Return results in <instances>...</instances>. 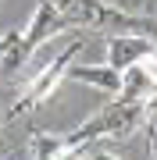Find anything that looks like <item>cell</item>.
<instances>
[{
    "instance_id": "52a82bcc",
    "label": "cell",
    "mask_w": 157,
    "mask_h": 160,
    "mask_svg": "<svg viewBox=\"0 0 157 160\" xmlns=\"http://www.w3.org/2000/svg\"><path fill=\"white\" fill-rule=\"evenodd\" d=\"M125 32H139L146 36L154 46H157V18H143V14H128V22H125Z\"/></svg>"
},
{
    "instance_id": "ba28073f",
    "label": "cell",
    "mask_w": 157,
    "mask_h": 160,
    "mask_svg": "<svg viewBox=\"0 0 157 160\" xmlns=\"http://www.w3.org/2000/svg\"><path fill=\"white\" fill-rule=\"evenodd\" d=\"M82 160H118V157H111V153H104V149H97V153H86Z\"/></svg>"
},
{
    "instance_id": "8992f818",
    "label": "cell",
    "mask_w": 157,
    "mask_h": 160,
    "mask_svg": "<svg viewBox=\"0 0 157 160\" xmlns=\"http://www.w3.org/2000/svg\"><path fill=\"white\" fill-rule=\"evenodd\" d=\"M64 153H68L64 135H57V132H36L32 135V160H61Z\"/></svg>"
},
{
    "instance_id": "9c48e42d",
    "label": "cell",
    "mask_w": 157,
    "mask_h": 160,
    "mask_svg": "<svg viewBox=\"0 0 157 160\" xmlns=\"http://www.w3.org/2000/svg\"><path fill=\"white\" fill-rule=\"evenodd\" d=\"M0 160H4V149H0Z\"/></svg>"
},
{
    "instance_id": "6da1fadb",
    "label": "cell",
    "mask_w": 157,
    "mask_h": 160,
    "mask_svg": "<svg viewBox=\"0 0 157 160\" xmlns=\"http://www.w3.org/2000/svg\"><path fill=\"white\" fill-rule=\"evenodd\" d=\"M71 25H75V18L64 11L57 0H39V4H36V11H32V18L25 22V32L18 36V43L7 50L4 64H0V75H14L43 43H50L57 32L71 29Z\"/></svg>"
},
{
    "instance_id": "7a4b0ae2",
    "label": "cell",
    "mask_w": 157,
    "mask_h": 160,
    "mask_svg": "<svg viewBox=\"0 0 157 160\" xmlns=\"http://www.w3.org/2000/svg\"><path fill=\"white\" fill-rule=\"evenodd\" d=\"M79 50H82V39H71V43H64L54 57L43 64L39 71L32 75L29 82H25V89L18 92V100H14V107H11V118L18 114H25V110H36V107H43V103L50 100V92L57 89V82L61 78H68V68L75 64L79 57Z\"/></svg>"
},
{
    "instance_id": "277c9868",
    "label": "cell",
    "mask_w": 157,
    "mask_h": 160,
    "mask_svg": "<svg viewBox=\"0 0 157 160\" xmlns=\"http://www.w3.org/2000/svg\"><path fill=\"white\" fill-rule=\"evenodd\" d=\"M157 46L146 39V36L139 32H114L107 39V64L114 71H125V68H132L139 57H146V53H154Z\"/></svg>"
},
{
    "instance_id": "5b68a950",
    "label": "cell",
    "mask_w": 157,
    "mask_h": 160,
    "mask_svg": "<svg viewBox=\"0 0 157 160\" xmlns=\"http://www.w3.org/2000/svg\"><path fill=\"white\" fill-rule=\"evenodd\" d=\"M68 78H75V82H82V86H89L97 92H107L111 100L122 92V71H114L107 61L104 64H71Z\"/></svg>"
},
{
    "instance_id": "3957f363",
    "label": "cell",
    "mask_w": 157,
    "mask_h": 160,
    "mask_svg": "<svg viewBox=\"0 0 157 160\" xmlns=\"http://www.w3.org/2000/svg\"><path fill=\"white\" fill-rule=\"evenodd\" d=\"M57 4L79 25H114V29H125V22H128V11L107 4V0H57Z\"/></svg>"
}]
</instances>
